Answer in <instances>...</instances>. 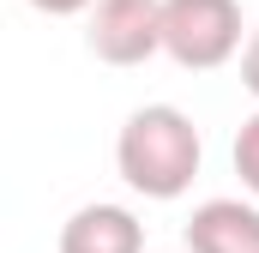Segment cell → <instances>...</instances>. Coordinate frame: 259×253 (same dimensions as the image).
Masks as SVG:
<instances>
[{
	"label": "cell",
	"instance_id": "cell-8",
	"mask_svg": "<svg viewBox=\"0 0 259 253\" xmlns=\"http://www.w3.org/2000/svg\"><path fill=\"white\" fill-rule=\"evenodd\" d=\"M36 12H49V18H72V12H91L97 0H30Z\"/></svg>",
	"mask_w": 259,
	"mask_h": 253
},
{
	"label": "cell",
	"instance_id": "cell-5",
	"mask_svg": "<svg viewBox=\"0 0 259 253\" xmlns=\"http://www.w3.org/2000/svg\"><path fill=\"white\" fill-rule=\"evenodd\" d=\"M61 253H145V223L127 205H78L61 223Z\"/></svg>",
	"mask_w": 259,
	"mask_h": 253
},
{
	"label": "cell",
	"instance_id": "cell-1",
	"mask_svg": "<svg viewBox=\"0 0 259 253\" xmlns=\"http://www.w3.org/2000/svg\"><path fill=\"white\" fill-rule=\"evenodd\" d=\"M199 126L175 109V103H145L133 109L121 139H115V169L133 193L145 199H181L199 175Z\"/></svg>",
	"mask_w": 259,
	"mask_h": 253
},
{
	"label": "cell",
	"instance_id": "cell-6",
	"mask_svg": "<svg viewBox=\"0 0 259 253\" xmlns=\"http://www.w3.org/2000/svg\"><path fill=\"white\" fill-rule=\"evenodd\" d=\"M235 175H241V187L259 199V115H247L241 133H235Z\"/></svg>",
	"mask_w": 259,
	"mask_h": 253
},
{
	"label": "cell",
	"instance_id": "cell-3",
	"mask_svg": "<svg viewBox=\"0 0 259 253\" xmlns=\"http://www.w3.org/2000/svg\"><path fill=\"white\" fill-rule=\"evenodd\" d=\"M84 43L103 66H145L163 49V0H97Z\"/></svg>",
	"mask_w": 259,
	"mask_h": 253
},
{
	"label": "cell",
	"instance_id": "cell-7",
	"mask_svg": "<svg viewBox=\"0 0 259 253\" xmlns=\"http://www.w3.org/2000/svg\"><path fill=\"white\" fill-rule=\"evenodd\" d=\"M241 85L259 97V30H247V49H241Z\"/></svg>",
	"mask_w": 259,
	"mask_h": 253
},
{
	"label": "cell",
	"instance_id": "cell-4",
	"mask_svg": "<svg viewBox=\"0 0 259 253\" xmlns=\"http://www.w3.org/2000/svg\"><path fill=\"white\" fill-rule=\"evenodd\" d=\"M181 241H187V253H259V205L205 199V205H193Z\"/></svg>",
	"mask_w": 259,
	"mask_h": 253
},
{
	"label": "cell",
	"instance_id": "cell-2",
	"mask_svg": "<svg viewBox=\"0 0 259 253\" xmlns=\"http://www.w3.org/2000/svg\"><path fill=\"white\" fill-rule=\"evenodd\" d=\"M247 49L241 0H163V55L187 72L235 61Z\"/></svg>",
	"mask_w": 259,
	"mask_h": 253
}]
</instances>
